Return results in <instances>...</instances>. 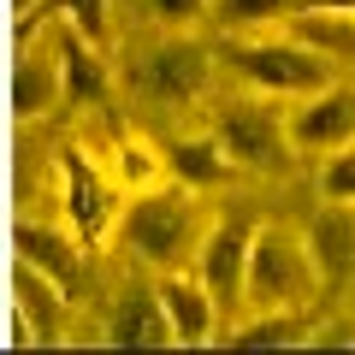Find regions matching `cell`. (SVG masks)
<instances>
[{
	"label": "cell",
	"mask_w": 355,
	"mask_h": 355,
	"mask_svg": "<svg viewBox=\"0 0 355 355\" xmlns=\"http://www.w3.org/2000/svg\"><path fill=\"white\" fill-rule=\"evenodd\" d=\"M166 172H172L178 184H190V190H219L225 178H237V166L225 160V148H219L214 130H196V137L166 142Z\"/></svg>",
	"instance_id": "4fadbf2b"
},
{
	"label": "cell",
	"mask_w": 355,
	"mask_h": 355,
	"mask_svg": "<svg viewBox=\"0 0 355 355\" xmlns=\"http://www.w3.org/2000/svg\"><path fill=\"white\" fill-rule=\"evenodd\" d=\"M249 243H254V219L225 214L207 225L202 254H196V279L214 291V302L225 308V320L243 314V272H249Z\"/></svg>",
	"instance_id": "ba28073f"
},
{
	"label": "cell",
	"mask_w": 355,
	"mask_h": 355,
	"mask_svg": "<svg viewBox=\"0 0 355 355\" xmlns=\"http://www.w3.org/2000/svg\"><path fill=\"white\" fill-rule=\"evenodd\" d=\"M314 190H320V202H331V207H355V142L320 154Z\"/></svg>",
	"instance_id": "7402d4cb"
},
{
	"label": "cell",
	"mask_w": 355,
	"mask_h": 355,
	"mask_svg": "<svg viewBox=\"0 0 355 355\" xmlns=\"http://www.w3.org/2000/svg\"><path fill=\"white\" fill-rule=\"evenodd\" d=\"M18 261L36 266L48 284H60L65 296H77V284H83V261L89 249L71 237V225H48V219H18Z\"/></svg>",
	"instance_id": "30bf717a"
},
{
	"label": "cell",
	"mask_w": 355,
	"mask_h": 355,
	"mask_svg": "<svg viewBox=\"0 0 355 355\" xmlns=\"http://www.w3.org/2000/svg\"><path fill=\"white\" fill-rule=\"evenodd\" d=\"M101 343H113V349H172L160 291H154V284H130V291L113 302V314H107Z\"/></svg>",
	"instance_id": "8fae6325"
},
{
	"label": "cell",
	"mask_w": 355,
	"mask_h": 355,
	"mask_svg": "<svg viewBox=\"0 0 355 355\" xmlns=\"http://www.w3.org/2000/svg\"><path fill=\"white\" fill-rule=\"evenodd\" d=\"M214 77H219V48L202 42L196 30H178V36H166L160 48H148L137 60L130 83L154 107H196L214 89Z\"/></svg>",
	"instance_id": "277c9868"
},
{
	"label": "cell",
	"mask_w": 355,
	"mask_h": 355,
	"mask_svg": "<svg viewBox=\"0 0 355 355\" xmlns=\"http://www.w3.org/2000/svg\"><path fill=\"white\" fill-rule=\"evenodd\" d=\"M148 18L166 30H196L214 18V0H148Z\"/></svg>",
	"instance_id": "603a6c76"
},
{
	"label": "cell",
	"mask_w": 355,
	"mask_h": 355,
	"mask_svg": "<svg viewBox=\"0 0 355 355\" xmlns=\"http://www.w3.org/2000/svg\"><path fill=\"white\" fill-rule=\"evenodd\" d=\"M113 178L119 190H154V184H166V148H148V137H119L113 142Z\"/></svg>",
	"instance_id": "d6986e66"
},
{
	"label": "cell",
	"mask_w": 355,
	"mask_h": 355,
	"mask_svg": "<svg viewBox=\"0 0 355 355\" xmlns=\"http://www.w3.org/2000/svg\"><path fill=\"white\" fill-rule=\"evenodd\" d=\"M65 178V225L83 249H107L119 231V214H125V190H119L113 166H95L83 148H65L60 160Z\"/></svg>",
	"instance_id": "5b68a950"
},
{
	"label": "cell",
	"mask_w": 355,
	"mask_h": 355,
	"mask_svg": "<svg viewBox=\"0 0 355 355\" xmlns=\"http://www.w3.org/2000/svg\"><path fill=\"white\" fill-rule=\"evenodd\" d=\"M314 6H338V12H355V0H314Z\"/></svg>",
	"instance_id": "d4e9b609"
},
{
	"label": "cell",
	"mask_w": 355,
	"mask_h": 355,
	"mask_svg": "<svg viewBox=\"0 0 355 355\" xmlns=\"http://www.w3.org/2000/svg\"><path fill=\"white\" fill-rule=\"evenodd\" d=\"M314 320L308 314H243L231 320V331H219L225 349H308Z\"/></svg>",
	"instance_id": "9a60e30c"
},
{
	"label": "cell",
	"mask_w": 355,
	"mask_h": 355,
	"mask_svg": "<svg viewBox=\"0 0 355 355\" xmlns=\"http://www.w3.org/2000/svg\"><path fill=\"white\" fill-rule=\"evenodd\" d=\"M214 137H219V148H225V160L237 166V172H254V178H272V172H284L291 166V137H284V113L272 101H231V107H219V119H214Z\"/></svg>",
	"instance_id": "8992f818"
},
{
	"label": "cell",
	"mask_w": 355,
	"mask_h": 355,
	"mask_svg": "<svg viewBox=\"0 0 355 355\" xmlns=\"http://www.w3.org/2000/svg\"><path fill=\"white\" fill-rule=\"evenodd\" d=\"M107 48H95V42H83L77 30H65L60 36V83L65 95H71L77 107H101L107 95H113V77H107Z\"/></svg>",
	"instance_id": "5bb4252c"
},
{
	"label": "cell",
	"mask_w": 355,
	"mask_h": 355,
	"mask_svg": "<svg viewBox=\"0 0 355 355\" xmlns=\"http://www.w3.org/2000/svg\"><path fill=\"white\" fill-rule=\"evenodd\" d=\"M284 30L302 36L308 48H320L326 60L331 53H338V60H355V12H338V6H314V0H308L302 12L284 18Z\"/></svg>",
	"instance_id": "e0dca14e"
},
{
	"label": "cell",
	"mask_w": 355,
	"mask_h": 355,
	"mask_svg": "<svg viewBox=\"0 0 355 355\" xmlns=\"http://www.w3.org/2000/svg\"><path fill=\"white\" fill-rule=\"evenodd\" d=\"M219 65H231L254 95H272L284 107L331 83V60L320 48H308L302 36H291V30H279V36H237L219 53Z\"/></svg>",
	"instance_id": "3957f363"
},
{
	"label": "cell",
	"mask_w": 355,
	"mask_h": 355,
	"mask_svg": "<svg viewBox=\"0 0 355 355\" xmlns=\"http://www.w3.org/2000/svg\"><path fill=\"white\" fill-rule=\"evenodd\" d=\"M160 291V308H166V331H172V349H207L219 343V326H225V308L214 302L202 279H196V266H172L154 279Z\"/></svg>",
	"instance_id": "9c48e42d"
},
{
	"label": "cell",
	"mask_w": 355,
	"mask_h": 355,
	"mask_svg": "<svg viewBox=\"0 0 355 355\" xmlns=\"http://www.w3.org/2000/svg\"><path fill=\"white\" fill-rule=\"evenodd\" d=\"M326 291L320 254L302 225H279V219H254L249 243V272H243V314H308ZM237 314V320H243Z\"/></svg>",
	"instance_id": "7a4b0ae2"
},
{
	"label": "cell",
	"mask_w": 355,
	"mask_h": 355,
	"mask_svg": "<svg viewBox=\"0 0 355 355\" xmlns=\"http://www.w3.org/2000/svg\"><path fill=\"white\" fill-rule=\"evenodd\" d=\"M214 225L207 214V190H190V184H154V190H137L119 214V231L113 237L125 243V254L148 272H172V266H196L202 254V237Z\"/></svg>",
	"instance_id": "6da1fadb"
},
{
	"label": "cell",
	"mask_w": 355,
	"mask_h": 355,
	"mask_svg": "<svg viewBox=\"0 0 355 355\" xmlns=\"http://www.w3.org/2000/svg\"><path fill=\"white\" fill-rule=\"evenodd\" d=\"M48 12L65 18V30H77V36L95 42V48L113 42V6H107V0H48Z\"/></svg>",
	"instance_id": "44dd1931"
},
{
	"label": "cell",
	"mask_w": 355,
	"mask_h": 355,
	"mask_svg": "<svg viewBox=\"0 0 355 355\" xmlns=\"http://www.w3.org/2000/svg\"><path fill=\"white\" fill-rule=\"evenodd\" d=\"M308 349H355V320H331V326H314Z\"/></svg>",
	"instance_id": "cb8c5ba5"
},
{
	"label": "cell",
	"mask_w": 355,
	"mask_h": 355,
	"mask_svg": "<svg viewBox=\"0 0 355 355\" xmlns=\"http://www.w3.org/2000/svg\"><path fill=\"white\" fill-rule=\"evenodd\" d=\"M284 137H291V148L308 154V160H320V154L355 142V83H338V77H331L326 89L291 101V113H284Z\"/></svg>",
	"instance_id": "52a82bcc"
},
{
	"label": "cell",
	"mask_w": 355,
	"mask_h": 355,
	"mask_svg": "<svg viewBox=\"0 0 355 355\" xmlns=\"http://www.w3.org/2000/svg\"><path fill=\"white\" fill-rule=\"evenodd\" d=\"M308 243H314L320 254V272H326V284H343L355 272V207H331L308 225Z\"/></svg>",
	"instance_id": "2e32d148"
},
{
	"label": "cell",
	"mask_w": 355,
	"mask_h": 355,
	"mask_svg": "<svg viewBox=\"0 0 355 355\" xmlns=\"http://www.w3.org/2000/svg\"><path fill=\"white\" fill-rule=\"evenodd\" d=\"M65 302L71 296L60 291V284H48L36 272V266H24L18 261V314L30 320V331H36V343H53L65 331Z\"/></svg>",
	"instance_id": "ac0fdd59"
},
{
	"label": "cell",
	"mask_w": 355,
	"mask_h": 355,
	"mask_svg": "<svg viewBox=\"0 0 355 355\" xmlns=\"http://www.w3.org/2000/svg\"><path fill=\"white\" fill-rule=\"evenodd\" d=\"M308 0H214V24L225 30H272L291 12H302Z\"/></svg>",
	"instance_id": "ffe728a7"
},
{
	"label": "cell",
	"mask_w": 355,
	"mask_h": 355,
	"mask_svg": "<svg viewBox=\"0 0 355 355\" xmlns=\"http://www.w3.org/2000/svg\"><path fill=\"white\" fill-rule=\"evenodd\" d=\"M60 95H65V83H60V48H24L18 65H12V113H18V125L48 119Z\"/></svg>",
	"instance_id": "7c38bea8"
}]
</instances>
